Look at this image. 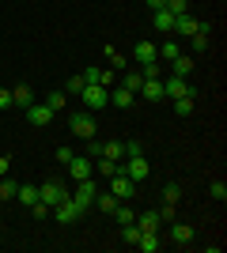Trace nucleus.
<instances>
[{
    "label": "nucleus",
    "mask_w": 227,
    "mask_h": 253,
    "mask_svg": "<svg viewBox=\"0 0 227 253\" xmlns=\"http://www.w3.org/2000/svg\"><path fill=\"white\" fill-rule=\"evenodd\" d=\"M193 57H189V53H178V57H174V61H171V72L174 76H182V80H189V72H193Z\"/></svg>",
    "instance_id": "4468645a"
},
{
    "label": "nucleus",
    "mask_w": 227,
    "mask_h": 253,
    "mask_svg": "<svg viewBox=\"0 0 227 253\" xmlns=\"http://www.w3.org/2000/svg\"><path fill=\"white\" fill-rule=\"evenodd\" d=\"M174 114H178V117H189V114H193V95L174 98Z\"/></svg>",
    "instance_id": "bb28decb"
},
{
    "label": "nucleus",
    "mask_w": 227,
    "mask_h": 253,
    "mask_svg": "<svg viewBox=\"0 0 227 253\" xmlns=\"http://www.w3.org/2000/svg\"><path fill=\"white\" fill-rule=\"evenodd\" d=\"M140 84H144V76H140V72H125V76H121V87H129L133 95L140 91Z\"/></svg>",
    "instance_id": "cd10ccee"
},
{
    "label": "nucleus",
    "mask_w": 227,
    "mask_h": 253,
    "mask_svg": "<svg viewBox=\"0 0 227 253\" xmlns=\"http://www.w3.org/2000/svg\"><path fill=\"white\" fill-rule=\"evenodd\" d=\"M72 155H76V151H68V148H57V163H61V167H65V163H68Z\"/></svg>",
    "instance_id": "a19ab883"
},
{
    "label": "nucleus",
    "mask_w": 227,
    "mask_h": 253,
    "mask_svg": "<svg viewBox=\"0 0 227 253\" xmlns=\"http://www.w3.org/2000/svg\"><path fill=\"white\" fill-rule=\"evenodd\" d=\"M159 219H163V223L174 219V204H163V208H159Z\"/></svg>",
    "instance_id": "58836bf2"
},
{
    "label": "nucleus",
    "mask_w": 227,
    "mask_h": 253,
    "mask_svg": "<svg viewBox=\"0 0 227 253\" xmlns=\"http://www.w3.org/2000/svg\"><path fill=\"white\" fill-rule=\"evenodd\" d=\"M98 155L121 163V159H125V140H106V144H98Z\"/></svg>",
    "instance_id": "2eb2a0df"
},
{
    "label": "nucleus",
    "mask_w": 227,
    "mask_h": 253,
    "mask_svg": "<svg viewBox=\"0 0 227 253\" xmlns=\"http://www.w3.org/2000/svg\"><path fill=\"white\" fill-rule=\"evenodd\" d=\"M110 193H114V197H118V201H133V193H136V181L133 178H125V174H114V178H110Z\"/></svg>",
    "instance_id": "1a4fd4ad"
},
{
    "label": "nucleus",
    "mask_w": 227,
    "mask_h": 253,
    "mask_svg": "<svg viewBox=\"0 0 227 253\" xmlns=\"http://www.w3.org/2000/svg\"><path fill=\"white\" fill-rule=\"evenodd\" d=\"M8 167H11V155H0V178L8 174Z\"/></svg>",
    "instance_id": "79ce46f5"
},
{
    "label": "nucleus",
    "mask_w": 227,
    "mask_h": 253,
    "mask_svg": "<svg viewBox=\"0 0 227 253\" xmlns=\"http://www.w3.org/2000/svg\"><path fill=\"white\" fill-rule=\"evenodd\" d=\"M129 155H144V144L140 140H129V144H125V159Z\"/></svg>",
    "instance_id": "4c0bfd02"
},
{
    "label": "nucleus",
    "mask_w": 227,
    "mask_h": 253,
    "mask_svg": "<svg viewBox=\"0 0 227 253\" xmlns=\"http://www.w3.org/2000/svg\"><path fill=\"white\" fill-rule=\"evenodd\" d=\"M174 19H178V15H171L167 8L151 11V23H155V31H171V34H174Z\"/></svg>",
    "instance_id": "412c9836"
},
{
    "label": "nucleus",
    "mask_w": 227,
    "mask_h": 253,
    "mask_svg": "<svg viewBox=\"0 0 227 253\" xmlns=\"http://www.w3.org/2000/svg\"><path fill=\"white\" fill-rule=\"evenodd\" d=\"M133 102H136V95H133L129 87H118V91H110V106H118V110H129Z\"/></svg>",
    "instance_id": "a211bd4d"
},
{
    "label": "nucleus",
    "mask_w": 227,
    "mask_h": 253,
    "mask_svg": "<svg viewBox=\"0 0 227 253\" xmlns=\"http://www.w3.org/2000/svg\"><path fill=\"white\" fill-rule=\"evenodd\" d=\"M121 174L133 178V181H144L151 174V167H148V159H144V155H129V159H121Z\"/></svg>",
    "instance_id": "39448f33"
},
{
    "label": "nucleus",
    "mask_w": 227,
    "mask_h": 253,
    "mask_svg": "<svg viewBox=\"0 0 227 253\" xmlns=\"http://www.w3.org/2000/svg\"><path fill=\"white\" fill-rule=\"evenodd\" d=\"M185 95H193V91H189V80H182V76L163 80V98H185Z\"/></svg>",
    "instance_id": "9b49d317"
},
{
    "label": "nucleus",
    "mask_w": 227,
    "mask_h": 253,
    "mask_svg": "<svg viewBox=\"0 0 227 253\" xmlns=\"http://www.w3.org/2000/svg\"><path fill=\"white\" fill-rule=\"evenodd\" d=\"M167 11H171V15H185V11H189V0H167Z\"/></svg>",
    "instance_id": "7c9ffc66"
},
{
    "label": "nucleus",
    "mask_w": 227,
    "mask_h": 253,
    "mask_svg": "<svg viewBox=\"0 0 227 253\" xmlns=\"http://www.w3.org/2000/svg\"><path fill=\"white\" fill-rule=\"evenodd\" d=\"M65 167H68V178H72V181H84V178H91V174H95V163H91L87 155H72Z\"/></svg>",
    "instance_id": "423d86ee"
},
{
    "label": "nucleus",
    "mask_w": 227,
    "mask_h": 253,
    "mask_svg": "<svg viewBox=\"0 0 227 253\" xmlns=\"http://www.w3.org/2000/svg\"><path fill=\"white\" fill-rule=\"evenodd\" d=\"M178 53H182V49H178V42H163L159 45V57H163V61H174Z\"/></svg>",
    "instance_id": "c756f323"
},
{
    "label": "nucleus",
    "mask_w": 227,
    "mask_h": 253,
    "mask_svg": "<svg viewBox=\"0 0 227 253\" xmlns=\"http://www.w3.org/2000/svg\"><path fill=\"white\" fill-rule=\"evenodd\" d=\"M114 80H118V72H114V68H98V84H102V87H110Z\"/></svg>",
    "instance_id": "c9c22d12"
},
{
    "label": "nucleus",
    "mask_w": 227,
    "mask_h": 253,
    "mask_svg": "<svg viewBox=\"0 0 227 253\" xmlns=\"http://www.w3.org/2000/svg\"><path fill=\"white\" fill-rule=\"evenodd\" d=\"M65 197H68V189L61 185V181H42V185H38V201L49 204V208H53L57 201H65Z\"/></svg>",
    "instance_id": "0eeeda50"
},
{
    "label": "nucleus",
    "mask_w": 227,
    "mask_h": 253,
    "mask_svg": "<svg viewBox=\"0 0 227 253\" xmlns=\"http://www.w3.org/2000/svg\"><path fill=\"white\" fill-rule=\"evenodd\" d=\"M136 95H140V98H148V102H159V98H163V80H144Z\"/></svg>",
    "instance_id": "dca6fc26"
},
{
    "label": "nucleus",
    "mask_w": 227,
    "mask_h": 253,
    "mask_svg": "<svg viewBox=\"0 0 227 253\" xmlns=\"http://www.w3.org/2000/svg\"><path fill=\"white\" fill-rule=\"evenodd\" d=\"M95 193H98V185H95V174H91V178L76 181V193H72V201L80 204L84 211H91V208H95Z\"/></svg>",
    "instance_id": "20e7f679"
},
{
    "label": "nucleus",
    "mask_w": 227,
    "mask_h": 253,
    "mask_svg": "<svg viewBox=\"0 0 227 253\" xmlns=\"http://www.w3.org/2000/svg\"><path fill=\"white\" fill-rule=\"evenodd\" d=\"M65 91H68V95H80V91H84V76H72Z\"/></svg>",
    "instance_id": "e433bc0d"
},
{
    "label": "nucleus",
    "mask_w": 227,
    "mask_h": 253,
    "mask_svg": "<svg viewBox=\"0 0 227 253\" xmlns=\"http://www.w3.org/2000/svg\"><path fill=\"white\" fill-rule=\"evenodd\" d=\"M80 98H84V106L91 110V114H98L102 106H110V91L102 84H84V91H80Z\"/></svg>",
    "instance_id": "f03ea898"
},
{
    "label": "nucleus",
    "mask_w": 227,
    "mask_h": 253,
    "mask_svg": "<svg viewBox=\"0 0 227 253\" xmlns=\"http://www.w3.org/2000/svg\"><path fill=\"white\" fill-rule=\"evenodd\" d=\"M102 57L110 61V68H114V72H125V68H129V57H125V53H118L114 45H106V49H102Z\"/></svg>",
    "instance_id": "6ab92c4d"
},
{
    "label": "nucleus",
    "mask_w": 227,
    "mask_h": 253,
    "mask_svg": "<svg viewBox=\"0 0 227 253\" xmlns=\"http://www.w3.org/2000/svg\"><path fill=\"white\" fill-rule=\"evenodd\" d=\"M159 231H140V242H136V250L140 253H159Z\"/></svg>",
    "instance_id": "f3484780"
},
{
    "label": "nucleus",
    "mask_w": 227,
    "mask_h": 253,
    "mask_svg": "<svg viewBox=\"0 0 227 253\" xmlns=\"http://www.w3.org/2000/svg\"><path fill=\"white\" fill-rule=\"evenodd\" d=\"M201 31H212V27H208V23H201V19H193V15H189V11H185V15H178V19H174V34H185V38H189V34H201Z\"/></svg>",
    "instance_id": "6e6552de"
},
{
    "label": "nucleus",
    "mask_w": 227,
    "mask_h": 253,
    "mask_svg": "<svg viewBox=\"0 0 227 253\" xmlns=\"http://www.w3.org/2000/svg\"><path fill=\"white\" fill-rule=\"evenodd\" d=\"M31 102H34V87L31 84H15L11 87V106H23V110H27Z\"/></svg>",
    "instance_id": "ddd939ff"
},
{
    "label": "nucleus",
    "mask_w": 227,
    "mask_h": 253,
    "mask_svg": "<svg viewBox=\"0 0 227 253\" xmlns=\"http://www.w3.org/2000/svg\"><path fill=\"white\" fill-rule=\"evenodd\" d=\"M31 215H34V219H49V204L34 201V204H31Z\"/></svg>",
    "instance_id": "f704fd0d"
},
{
    "label": "nucleus",
    "mask_w": 227,
    "mask_h": 253,
    "mask_svg": "<svg viewBox=\"0 0 227 253\" xmlns=\"http://www.w3.org/2000/svg\"><path fill=\"white\" fill-rule=\"evenodd\" d=\"M208 193H212V201H220V204L227 201V185H224V181H212V185H208Z\"/></svg>",
    "instance_id": "2f4dec72"
},
{
    "label": "nucleus",
    "mask_w": 227,
    "mask_h": 253,
    "mask_svg": "<svg viewBox=\"0 0 227 253\" xmlns=\"http://www.w3.org/2000/svg\"><path fill=\"white\" fill-rule=\"evenodd\" d=\"M95 163V170H98V178H114L121 170V163H114V159H106V155H98V159H91Z\"/></svg>",
    "instance_id": "aec40b11"
},
{
    "label": "nucleus",
    "mask_w": 227,
    "mask_h": 253,
    "mask_svg": "<svg viewBox=\"0 0 227 253\" xmlns=\"http://www.w3.org/2000/svg\"><path fill=\"white\" fill-rule=\"evenodd\" d=\"M171 238L178 246H189V242H193V227H189V223H174V227H171Z\"/></svg>",
    "instance_id": "4be33fe9"
},
{
    "label": "nucleus",
    "mask_w": 227,
    "mask_h": 253,
    "mask_svg": "<svg viewBox=\"0 0 227 253\" xmlns=\"http://www.w3.org/2000/svg\"><path fill=\"white\" fill-rule=\"evenodd\" d=\"M49 215H53L57 223H65V227H72V223L80 219V215H84V208H80V204H76L72 197H65V201H57L53 208H49Z\"/></svg>",
    "instance_id": "7ed1b4c3"
},
{
    "label": "nucleus",
    "mask_w": 227,
    "mask_h": 253,
    "mask_svg": "<svg viewBox=\"0 0 227 253\" xmlns=\"http://www.w3.org/2000/svg\"><path fill=\"white\" fill-rule=\"evenodd\" d=\"M8 106H11V91H8V87H0V110H8Z\"/></svg>",
    "instance_id": "ea45409f"
},
{
    "label": "nucleus",
    "mask_w": 227,
    "mask_h": 253,
    "mask_svg": "<svg viewBox=\"0 0 227 253\" xmlns=\"http://www.w3.org/2000/svg\"><path fill=\"white\" fill-rule=\"evenodd\" d=\"M15 201H19V204H27V208H31V204L38 201V185H31V181H27V185H19V193H15Z\"/></svg>",
    "instance_id": "b1692460"
},
{
    "label": "nucleus",
    "mask_w": 227,
    "mask_h": 253,
    "mask_svg": "<svg viewBox=\"0 0 227 253\" xmlns=\"http://www.w3.org/2000/svg\"><path fill=\"white\" fill-rule=\"evenodd\" d=\"M159 211H140V215H136V227H140V231H159Z\"/></svg>",
    "instance_id": "5701e85b"
},
{
    "label": "nucleus",
    "mask_w": 227,
    "mask_h": 253,
    "mask_svg": "<svg viewBox=\"0 0 227 253\" xmlns=\"http://www.w3.org/2000/svg\"><path fill=\"white\" fill-rule=\"evenodd\" d=\"M144 4H148L151 11H159V8H167V0H144Z\"/></svg>",
    "instance_id": "37998d69"
},
{
    "label": "nucleus",
    "mask_w": 227,
    "mask_h": 253,
    "mask_svg": "<svg viewBox=\"0 0 227 253\" xmlns=\"http://www.w3.org/2000/svg\"><path fill=\"white\" fill-rule=\"evenodd\" d=\"M68 128H72L80 140H91V136H95V128H98V121H95L91 110H76V114L68 117Z\"/></svg>",
    "instance_id": "f257e3e1"
},
{
    "label": "nucleus",
    "mask_w": 227,
    "mask_h": 253,
    "mask_svg": "<svg viewBox=\"0 0 227 253\" xmlns=\"http://www.w3.org/2000/svg\"><path fill=\"white\" fill-rule=\"evenodd\" d=\"M15 193H19V181H0V201H15Z\"/></svg>",
    "instance_id": "c85d7f7f"
},
{
    "label": "nucleus",
    "mask_w": 227,
    "mask_h": 253,
    "mask_svg": "<svg viewBox=\"0 0 227 253\" xmlns=\"http://www.w3.org/2000/svg\"><path fill=\"white\" fill-rule=\"evenodd\" d=\"M133 61H136V64H151V61H159V45L148 42V38H140V42L133 45Z\"/></svg>",
    "instance_id": "9d476101"
},
{
    "label": "nucleus",
    "mask_w": 227,
    "mask_h": 253,
    "mask_svg": "<svg viewBox=\"0 0 227 253\" xmlns=\"http://www.w3.org/2000/svg\"><path fill=\"white\" fill-rule=\"evenodd\" d=\"M178 197H182L178 185H163V201H167V204H178Z\"/></svg>",
    "instance_id": "72a5a7b5"
},
{
    "label": "nucleus",
    "mask_w": 227,
    "mask_h": 253,
    "mask_svg": "<svg viewBox=\"0 0 227 253\" xmlns=\"http://www.w3.org/2000/svg\"><path fill=\"white\" fill-rule=\"evenodd\" d=\"M95 204H98V211H114L121 201L114 197V193H95Z\"/></svg>",
    "instance_id": "393cba45"
},
{
    "label": "nucleus",
    "mask_w": 227,
    "mask_h": 253,
    "mask_svg": "<svg viewBox=\"0 0 227 253\" xmlns=\"http://www.w3.org/2000/svg\"><path fill=\"white\" fill-rule=\"evenodd\" d=\"M189 42H193V53H205L208 49V34L201 31V34H189Z\"/></svg>",
    "instance_id": "473e14b6"
},
{
    "label": "nucleus",
    "mask_w": 227,
    "mask_h": 253,
    "mask_svg": "<svg viewBox=\"0 0 227 253\" xmlns=\"http://www.w3.org/2000/svg\"><path fill=\"white\" fill-rule=\"evenodd\" d=\"M42 102H45V106H49V110H53V114H57V110H65L68 95H65V91H49V95H45Z\"/></svg>",
    "instance_id": "a878e982"
},
{
    "label": "nucleus",
    "mask_w": 227,
    "mask_h": 253,
    "mask_svg": "<svg viewBox=\"0 0 227 253\" xmlns=\"http://www.w3.org/2000/svg\"><path fill=\"white\" fill-rule=\"evenodd\" d=\"M27 121L42 128V125H49V121H53V110H49L45 102H31V106H27Z\"/></svg>",
    "instance_id": "f8f14e48"
}]
</instances>
